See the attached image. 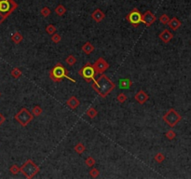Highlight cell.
I'll return each mask as SVG.
<instances>
[{
    "mask_svg": "<svg viewBox=\"0 0 191 179\" xmlns=\"http://www.w3.org/2000/svg\"><path fill=\"white\" fill-rule=\"evenodd\" d=\"M91 88L93 89V91H96L101 97L106 98L108 94L116 88V84L112 80H110V79H108L107 76H106V75L103 73L101 74L99 79L94 80V82L91 84Z\"/></svg>",
    "mask_w": 191,
    "mask_h": 179,
    "instance_id": "cell-1",
    "label": "cell"
},
{
    "mask_svg": "<svg viewBox=\"0 0 191 179\" xmlns=\"http://www.w3.org/2000/svg\"><path fill=\"white\" fill-rule=\"evenodd\" d=\"M50 79L53 80L54 82H59L62 81L63 79H67L70 81H73L74 83L76 82L75 79L70 78L68 76V71L65 69V67L61 63H58L54 67H52L50 71Z\"/></svg>",
    "mask_w": 191,
    "mask_h": 179,
    "instance_id": "cell-2",
    "label": "cell"
},
{
    "mask_svg": "<svg viewBox=\"0 0 191 179\" xmlns=\"http://www.w3.org/2000/svg\"><path fill=\"white\" fill-rule=\"evenodd\" d=\"M18 5L14 0H0V25L11 15Z\"/></svg>",
    "mask_w": 191,
    "mask_h": 179,
    "instance_id": "cell-3",
    "label": "cell"
},
{
    "mask_svg": "<svg viewBox=\"0 0 191 179\" xmlns=\"http://www.w3.org/2000/svg\"><path fill=\"white\" fill-rule=\"evenodd\" d=\"M39 167H38L32 159L26 161L21 167V173L28 179L33 178L36 174L39 173Z\"/></svg>",
    "mask_w": 191,
    "mask_h": 179,
    "instance_id": "cell-4",
    "label": "cell"
},
{
    "mask_svg": "<svg viewBox=\"0 0 191 179\" xmlns=\"http://www.w3.org/2000/svg\"><path fill=\"white\" fill-rule=\"evenodd\" d=\"M14 119H15V120H17L19 124H21L23 127H26L33 120L34 115L32 114V112H30L27 108L23 107L14 116Z\"/></svg>",
    "mask_w": 191,
    "mask_h": 179,
    "instance_id": "cell-5",
    "label": "cell"
},
{
    "mask_svg": "<svg viewBox=\"0 0 191 179\" xmlns=\"http://www.w3.org/2000/svg\"><path fill=\"white\" fill-rule=\"evenodd\" d=\"M162 119H163L165 123L168 124L170 127H174L181 121L182 117H181V115L175 109L171 108L165 113L164 116L162 117Z\"/></svg>",
    "mask_w": 191,
    "mask_h": 179,
    "instance_id": "cell-6",
    "label": "cell"
},
{
    "mask_svg": "<svg viewBox=\"0 0 191 179\" xmlns=\"http://www.w3.org/2000/svg\"><path fill=\"white\" fill-rule=\"evenodd\" d=\"M79 74L87 82H91V80H93V81L95 80L94 77H95L96 72H95L94 67L91 63H87L79 71Z\"/></svg>",
    "mask_w": 191,
    "mask_h": 179,
    "instance_id": "cell-7",
    "label": "cell"
},
{
    "mask_svg": "<svg viewBox=\"0 0 191 179\" xmlns=\"http://www.w3.org/2000/svg\"><path fill=\"white\" fill-rule=\"evenodd\" d=\"M126 20L133 27H137L140 23H142V14L137 8H134L126 16Z\"/></svg>",
    "mask_w": 191,
    "mask_h": 179,
    "instance_id": "cell-8",
    "label": "cell"
},
{
    "mask_svg": "<svg viewBox=\"0 0 191 179\" xmlns=\"http://www.w3.org/2000/svg\"><path fill=\"white\" fill-rule=\"evenodd\" d=\"M92 65H93L94 70H95V72H96V74H103L109 68L108 63L102 57L99 58L96 62H95V63L92 64Z\"/></svg>",
    "mask_w": 191,
    "mask_h": 179,
    "instance_id": "cell-9",
    "label": "cell"
},
{
    "mask_svg": "<svg viewBox=\"0 0 191 179\" xmlns=\"http://www.w3.org/2000/svg\"><path fill=\"white\" fill-rule=\"evenodd\" d=\"M156 20H157L156 16L153 14L150 11H147L144 14H142V23H145L146 26H147V27L151 26L156 22Z\"/></svg>",
    "mask_w": 191,
    "mask_h": 179,
    "instance_id": "cell-10",
    "label": "cell"
},
{
    "mask_svg": "<svg viewBox=\"0 0 191 179\" xmlns=\"http://www.w3.org/2000/svg\"><path fill=\"white\" fill-rule=\"evenodd\" d=\"M159 39H160L162 42H164V43H169L171 39H174V35H173V33H171L170 30L164 29L163 31H162V32L159 35Z\"/></svg>",
    "mask_w": 191,
    "mask_h": 179,
    "instance_id": "cell-11",
    "label": "cell"
},
{
    "mask_svg": "<svg viewBox=\"0 0 191 179\" xmlns=\"http://www.w3.org/2000/svg\"><path fill=\"white\" fill-rule=\"evenodd\" d=\"M134 99L137 101V103H140V105H144V103L149 99V96L147 93H146L145 91L140 90L134 95Z\"/></svg>",
    "mask_w": 191,
    "mask_h": 179,
    "instance_id": "cell-12",
    "label": "cell"
},
{
    "mask_svg": "<svg viewBox=\"0 0 191 179\" xmlns=\"http://www.w3.org/2000/svg\"><path fill=\"white\" fill-rule=\"evenodd\" d=\"M65 103H66V106H67L68 107H70L71 109L75 110V109H76V108L79 107L80 102H79V100L76 98L75 96H71L67 101H66Z\"/></svg>",
    "mask_w": 191,
    "mask_h": 179,
    "instance_id": "cell-13",
    "label": "cell"
},
{
    "mask_svg": "<svg viewBox=\"0 0 191 179\" xmlns=\"http://www.w3.org/2000/svg\"><path fill=\"white\" fill-rule=\"evenodd\" d=\"M104 17H106V15H104V13L101 11V9L97 8V9H95V11L92 12L91 14V18H92V20H94L96 23H101Z\"/></svg>",
    "mask_w": 191,
    "mask_h": 179,
    "instance_id": "cell-14",
    "label": "cell"
},
{
    "mask_svg": "<svg viewBox=\"0 0 191 179\" xmlns=\"http://www.w3.org/2000/svg\"><path fill=\"white\" fill-rule=\"evenodd\" d=\"M168 25H169V27L171 28V30H177L178 28L181 27L182 23H181V22L178 20L176 17H174V18L170 19V21L168 23Z\"/></svg>",
    "mask_w": 191,
    "mask_h": 179,
    "instance_id": "cell-15",
    "label": "cell"
},
{
    "mask_svg": "<svg viewBox=\"0 0 191 179\" xmlns=\"http://www.w3.org/2000/svg\"><path fill=\"white\" fill-rule=\"evenodd\" d=\"M132 86V81L130 79H122L119 80V87L121 89H129Z\"/></svg>",
    "mask_w": 191,
    "mask_h": 179,
    "instance_id": "cell-16",
    "label": "cell"
},
{
    "mask_svg": "<svg viewBox=\"0 0 191 179\" xmlns=\"http://www.w3.org/2000/svg\"><path fill=\"white\" fill-rule=\"evenodd\" d=\"M23 39V35L19 32V31H16L12 35H11V40L12 42H14L15 44H20Z\"/></svg>",
    "mask_w": 191,
    "mask_h": 179,
    "instance_id": "cell-17",
    "label": "cell"
},
{
    "mask_svg": "<svg viewBox=\"0 0 191 179\" xmlns=\"http://www.w3.org/2000/svg\"><path fill=\"white\" fill-rule=\"evenodd\" d=\"M82 51L86 53V54H91L93 51H94V47L91 42H86L83 46H82Z\"/></svg>",
    "mask_w": 191,
    "mask_h": 179,
    "instance_id": "cell-18",
    "label": "cell"
},
{
    "mask_svg": "<svg viewBox=\"0 0 191 179\" xmlns=\"http://www.w3.org/2000/svg\"><path fill=\"white\" fill-rule=\"evenodd\" d=\"M74 150L75 151L78 153L79 155H81L85 152V150H86V147L85 146L82 144V143H78L75 147H74Z\"/></svg>",
    "mask_w": 191,
    "mask_h": 179,
    "instance_id": "cell-19",
    "label": "cell"
},
{
    "mask_svg": "<svg viewBox=\"0 0 191 179\" xmlns=\"http://www.w3.org/2000/svg\"><path fill=\"white\" fill-rule=\"evenodd\" d=\"M86 115H87L91 119H94L95 117H97L98 111L95 109L94 107H90L87 111H86Z\"/></svg>",
    "mask_w": 191,
    "mask_h": 179,
    "instance_id": "cell-20",
    "label": "cell"
},
{
    "mask_svg": "<svg viewBox=\"0 0 191 179\" xmlns=\"http://www.w3.org/2000/svg\"><path fill=\"white\" fill-rule=\"evenodd\" d=\"M11 77L13 79H19V78H21L22 77V75H23V72L21 71L20 68H18V67H15L11 70Z\"/></svg>",
    "mask_w": 191,
    "mask_h": 179,
    "instance_id": "cell-21",
    "label": "cell"
},
{
    "mask_svg": "<svg viewBox=\"0 0 191 179\" xmlns=\"http://www.w3.org/2000/svg\"><path fill=\"white\" fill-rule=\"evenodd\" d=\"M42 108L39 106H35L32 109V114L34 115V117H39L42 114Z\"/></svg>",
    "mask_w": 191,
    "mask_h": 179,
    "instance_id": "cell-22",
    "label": "cell"
},
{
    "mask_svg": "<svg viewBox=\"0 0 191 179\" xmlns=\"http://www.w3.org/2000/svg\"><path fill=\"white\" fill-rule=\"evenodd\" d=\"M66 12V8L63 5H59L55 8V13L58 16H63Z\"/></svg>",
    "mask_w": 191,
    "mask_h": 179,
    "instance_id": "cell-23",
    "label": "cell"
},
{
    "mask_svg": "<svg viewBox=\"0 0 191 179\" xmlns=\"http://www.w3.org/2000/svg\"><path fill=\"white\" fill-rule=\"evenodd\" d=\"M56 31H57V29H56V27L53 24H49L46 27V32H47L48 35H50L55 34Z\"/></svg>",
    "mask_w": 191,
    "mask_h": 179,
    "instance_id": "cell-24",
    "label": "cell"
},
{
    "mask_svg": "<svg viewBox=\"0 0 191 179\" xmlns=\"http://www.w3.org/2000/svg\"><path fill=\"white\" fill-rule=\"evenodd\" d=\"M65 62L67 63V64L68 65H74V64H75L76 63V62H78V60H76V58L75 57L74 55H69L67 58L65 59Z\"/></svg>",
    "mask_w": 191,
    "mask_h": 179,
    "instance_id": "cell-25",
    "label": "cell"
},
{
    "mask_svg": "<svg viewBox=\"0 0 191 179\" xmlns=\"http://www.w3.org/2000/svg\"><path fill=\"white\" fill-rule=\"evenodd\" d=\"M20 171H21V167H19L17 164H13V165L11 166V168H9V172L14 175L18 174L19 173H20Z\"/></svg>",
    "mask_w": 191,
    "mask_h": 179,
    "instance_id": "cell-26",
    "label": "cell"
},
{
    "mask_svg": "<svg viewBox=\"0 0 191 179\" xmlns=\"http://www.w3.org/2000/svg\"><path fill=\"white\" fill-rule=\"evenodd\" d=\"M154 159H155V162H157L158 163H161V162H163L165 161V156L159 152V153H157L155 155Z\"/></svg>",
    "mask_w": 191,
    "mask_h": 179,
    "instance_id": "cell-27",
    "label": "cell"
},
{
    "mask_svg": "<svg viewBox=\"0 0 191 179\" xmlns=\"http://www.w3.org/2000/svg\"><path fill=\"white\" fill-rule=\"evenodd\" d=\"M165 136L169 140H174L175 138V136H176V133H175L174 131H173V130H169L168 131H166Z\"/></svg>",
    "mask_w": 191,
    "mask_h": 179,
    "instance_id": "cell-28",
    "label": "cell"
},
{
    "mask_svg": "<svg viewBox=\"0 0 191 179\" xmlns=\"http://www.w3.org/2000/svg\"><path fill=\"white\" fill-rule=\"evenodd\" d=\"M90 175L92 177V178H97L99 175H100V171L98 170V169H96V168H92L91 167V169L90 170Z\"/></svg>",
    "mask_w": 191,
    "mask_h": 179,
    "instance_id": "cell-29",
    "label": "cell"
},
{
    "mask_svg": "<svg viewBox=\"0 0 191 179\" xmlns=\"http://www.w3.org/2000/svg\"><path fill=\"white\" fill-rule=\"evenodd\" d=\"M85 164L87 165L88 167H93L95 165V159L92 157H88L87 159H85Z\"/></svg>",
    "mask_w": 191,
    "mask_h": 179,
    "instance_id": "cell-30",
    "label": "cell"
},
{
    "mask_svg": "<svg viewBox=\"0 0 191 179\" xmlns=\"http://www.w3.org/2000/svg\"><path fill=\"white\" fill-rule=\"evenodd\" d=\"M169 21H170V17L167 15V14H162L160 17H159V22L162 23V24H168V23H169Z\"/></svg>",
    "mask_w": 191,
    "mask_h": 179,
    "instance_id": "cell-31",
    "label": "cell"
},
{
    "mask_svg": "<svg viewBox=\"0 0 191 179\" xmlns=\"http://www.w3.org/2000/svg\"><path fill=\"white\" fill-rule=\"evenodd\" d=\"M51 40H52V42H54V43H59V42H61V40H62V36H61L59 34L55 33V34L51 35Z\"/></svg>",
    "mask_w": 191,
    "mask_h": 179,
    "instance_id": "cell-32",
    "label": "cell"
},
{
    "mask_svg": "<svg viewBox=\"0 0 191 179\" xmlns=\"http://www.w3.org/2000/svg\"><path fill=\"white\" fill-rule=\"evenodd\" d=\"M41 15L43 16V17H48V16H50L51 15V9L48 8V7H44L42 9H41Z\"/></svg>",
    "mask_w": 191,
    "mask_h": 179,
    "instance_id": "cell-33",
    "label": "cell"
},
{
    "mask_svg": "<svg viewBox=\"0 0 191 179\" xmlns=\"http://www.w3.org/2000/svg\"><path fill=\"white\" fill-rule=\"evenodd\" d=\"M126 100H127V95L126 94H124V93H119V95L117 96V101L118 102H119V103H124V102H126Z\"/></svg>",
    "mask_w": 191,
    "mask_h": 179,
    "instance_id": "cell-34",
    "label": "cell"
},
{
    "mask_svg": "<svg viewBox=\"0 0 191 179\" xmlns=\"http://www.w3.org/2000/svg\"><path fill=\"white\" fill-rule=\"evenodd\" d=\"M5 121H6V118L4 117L2 113H0V126H1Z\"/></svg>",
    "mask_w": 191,
    "mask_h": 179,
    "instance_id": "cell-35",
    "label": "cell"
},
{
    "mask_svg": "<svg viewBox=\"0 0 191 179\" xmlns=\"http://www.w3.org/2000/svg\"><path fill=\"white\" fill-rule=\"evenodd\" d=\"M0 96H1V92H0Z\"/></svg>",
    "mask_w": 191,
    "mask_h": 179,
    "instance_id": "cell-36",
    "label": "cell"
}]
</instances>
